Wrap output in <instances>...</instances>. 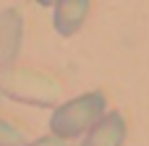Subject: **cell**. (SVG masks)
<instances>
[{
	"label": "cell",
	"instance_id": "6da1fadb",
	"mask_svg": "<svg viewBox=\"0 0 149 146\" xmlns=\"http://www.w3.org/2000/svg\"><path fill=\"white\" fill-rule=\"evenodd\" d=\"M0 97L31 107H58L63 89L52 76L42 71L10 65V68H0Z\"/></svg>",
	"mask_w": 149,
	"mask_h": 146
},
{
	"label": "cell",
	"instance_id": "7a4b0ae2",
	"mask_svg": "<svg viewBox=\"0 0 149 146\" xmlns=\"http://www.w3.org/2000/svg\"><path fill=\"white\" fill-rule=\"evenodd\" d=\"M107 112V99L102 91H86L68 102H60L50 118V133L60 138H79L86 136L89 128Z\"/></svg>",
	"mask_w": 149,
	"mask_h": 146
},
{
	"label": "cell",
	"instance_id": "3957f363",
	"mask_svg": "<svg viewBox=\"0 0 149 146\" xmlns=\"http://www.w3.org/2000/svg\"><path fill=\"white\" fill-rule=\"evenodd\" d=\"M24 42V16L18 8L0 10V68L16 65Z\"/></svg>",
	"mask_w": 149,
	"mask_h": 146
},
{
	"label": "cell",
	"instance_id": "277c9868",
	"mask_svg": "<svg viewBox=\"0 0 149 146\" xmlns=\"http://www.w3.org/2000/svg\"><path fill=\"white\" fill-rule=\"evenodd\" d=\"M123 141H126V118L123 112L113 110V112H105L89 128L81 146H123Z\"/></svg>",
	"mask_w": 149,
	"mask_h": 146
},
{
	"label": "cell",
	"instance_id": "5b68a950",
	"mask_svg": "<svg viewBox=\"0 0 149 146\" xmlns=\"http://www.w3.org/2000/svg\"><path fill=\"white\" fill-rule=\"evenodd\" d=\"M89 5L92 0H55L52 5V26L60 37H73L86 16H89Z\"/></svg>",
	"mask_w": 149,
	"mask_h": 146
},
{
	"label": "cell",
	"instance_id": "8992f818",
	"mask_svg": "<svg viewBox=\"0 0 149 146\" xmlns=\"http://www.w3.org/2000/svg\"><path fill=\"white\" fill-rule=\"evenodd\" d=\"M26 136L24 131H18L16 125H10L8 120L0 118V146H26Z\"/></svg>",
	"mask_w": 149,
	"mask_h": 146
},
{
	"label": "cell",
	"instance_id": "52a82bcc",
	"mask_svg": "<svg viewBox=\"0 0 149 146\" xmlns=\"http://www.w3.org/2000/svg\"><path fill=\"white\" fill-rule=\"evenodd\" d=\"M26 146H65V138L50 133V136H42V138H37V141H29Z\"/></svg>",
	"mask_w": 149,
	"mask_h": 146
},
{
	"label": "cell",
	"instance_id": "ba28073f",
	"mask_svg": "<svg viewBox=\"0 0 149 146\" xmlns=\"http://www.w3.org/2000/svg\"><path fill=\"white\" fill-rule=\"evenodd\" d=\"M34 3H39L42 8H50V5H55V0H34Z\"/></svg>",
	"mask_w": 149,
	"mask_h": 146
}]
</instances>
